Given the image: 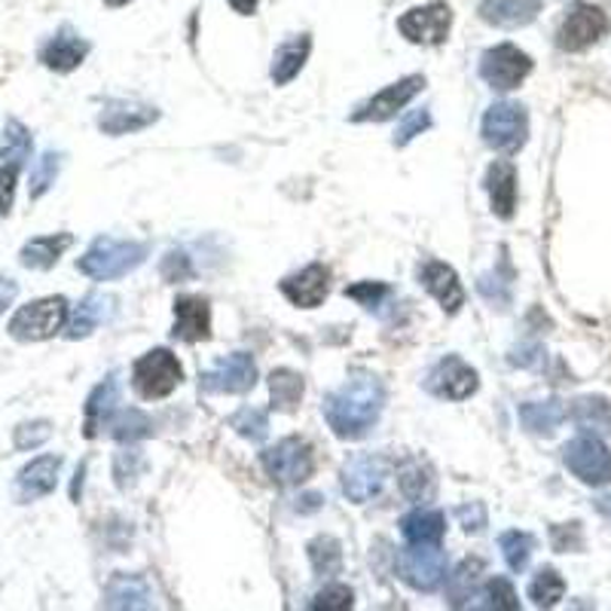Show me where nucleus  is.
I'll list each match as a JSON object with an SVG mask.
<instances>
[{
    "label": "nucleus",
    "instance_id": "obj_15",
    "mask_svg": "<svg viewBox=\"0 0 611 611\" xmlns=\"http://www.w3.org/2000/svg\"><path fill=\"white\" fill-rule=\"evenodd\" d=\"M422 86H426V81H422L419 74H412V77H404V81L392 83V86H386V89H383L379 95H373L367 105L358 107L352 120L355 122L392 120L398 110H404V107L410 105L412 98H416V95L422 93Z\"/></svg>",
    "mask_w": 611,
    "mask_h": 611
},
{
    "label": "nucleus",
    "instance_id": "obj_13",
    "mask_svg": "<svg viewBox=\"0 0 611 611\" xmlns=\"http://www.w3.org/2000/svg\"><path fill=\"white\" fill-rule=\"evenodd\" d=\"M257 383V364L248 352H233L202 373V388L214 395H242Z\"/></svg>",
    "mask_w": 611,
    "mask_h": 611
},
{
    "label": "nucleus",
    "instance_id": "obj_48",
    "mask_svg": "<svg viewBox=\"0 0 611 611\" xmlns=\"http://www.w3.org/2000/svg\"><path fill=\"white\" fill-rule=\"evenodd\" d=\"M459 514V519H462V526H465L468 532H478L486 526V511H483V505L480 502H474V505H465L455 511Z\"/></svg>",
    "mask_w": 611,
    "mask_h": 611
},
{
    "label": "nucleus",
    "instance_id": "obj_49",
    "mask_svg": "<svg viewBox=\"0 0 611 611\" xmlns=\"http://www.w3.org/2000/svg\"><path fill=\"white\" fill-rule=\"evenodd\" d=\"M538 358H542V346L514 349V355H511V361H514V364H519V367H532V364H535Z\"/></svg>",
    "mask_w": 611,
    "mask_h": 611
},
{
    "label": "nucleus",
    "instance_id": "obj_36",
    "mask_svg": "<svg viewBox=\"0 0 611 611\" xmlns=\"http://www.w3.org/2000/svg\"><path fill=\"white\" fill-rule=\"evenodd\" d=\"M309 562L319 575H336L343 569V547L331 535H319L315 542H309Z\"/></svg>",
    "mask_w": 611,
    "mask_h": 611
},
{
    "label": "nucleus",
    "instance_id": "obj_51",
    "mask_svg": "<svg viewBox=\"0 0 611 611\" xmlns=\"http://www.w3.org/2000/svg\"><path fill=\"white\" fill-rule=\"evenodd\" d=\"M229 7L242 15H251L257 10V0H229Z\"/></svg>",
    "mask_w": 611,
    "mask_h": 611
},
{
    "label": "nucleus",
    "instance_id": "obj_52",
    "mask_svg": "<svg viewBox=\"0 0 611 611\" xmlns=\"http://www.w3.org/2000/svg\"><path fill=\"white\" fill-rule=\"evenodd\" d=\"M597 511H599V514H605V517H611V492H609V495H599Z\"/></svg>",
    "mask_w": 611,
    "mask_h": 611
},
{
    "label": "nucleus",
    "instance_id": "obj_45",
    "mask_svg": "<svg viewBox=\"0 0 611 611\" xmlns=\"http://www.w3.org/2000/svg\"><path fill=\"white\" fill-rule=\"evenodd\" d=\"M50 435H53V426H50V422H31V426H22L15 431V447H19V450H34V447H41Z\"/></svg>",
    "mask_w": 611,
    "mask_h": 611
},
{
    "label": "nucleus",
    "instance_id": "obj_40",
    "mask_svg": "<svg viewBox=\"0 0 611 611\" xmlns=\"http://www.w3.org/2000/svg\"><path fill=\"white\" fill-rule=\"evenodd\" d=\"M480 599H483V602H474V609H483V611H517L519 609L517 593H514V587H511V581H505V578H495V581H490L486 590L480 593Z\"/></svg>",
    "mask_w": 611,
    "mask_h": 611
},
{
    "label": "nucleus",
    "instance_id": "obj_31",
    "mask_svg": "<svg viewBox=\"0 0 611 611\" xmlns=\"http://www.w3.org/2000/svg\"><path fill=\"white\" fill-rule=\"evenodd\" d=\"M398 486L404 492V499H410V502L419 505V502L431 499V492H435V471L422 459H410V462L400 465Z\"/></svg>",
    "mask_w": 611,
    "mask_h": 611
},
{
    "label": "nucleus",
    "instance_id": "obj_50",
    "mask_svg": "<svg viewBox=\"0 0 611 611\" xmlns=\"http://www.w3.org/2000/svg\"><path fill=\"white\" fill-rule=\"evenodd\" d=\"M19 285L13 279H0V312H7V306H13Z\"/></svg>",
    "mask_w": 611,
    "mask_h": 611
},
{
    "label": "nucleus",
    "instance_id": "obj_7",
    "mask_svg": "<svg viewBox=\"0 0 611 611\" xmlns=\"http://www.w3.org/2000/svg\"><path fill=\"white\" fill-rule=\"evenodd\" d=\"M562 459L575 478L587 486H605L611 483V450L597 435H581L566 443Z\"/></svg>",
    "mask_w": 611,
    "mask_h": 611
},
{
    "label": "nucleus",
    "instance_id": "obj_2",
    "mask_svg": "<svg viewBox=\"0 0 611 611\" xmlns=\"http://www.w3.org/2000/svg\"><path fill=\"white\" fill-rule=\"evenodd\" d=\"M147 245L141 242H120L101 236L93 242V248L81 257V272L95 281H110L129 276L132 269L144 264Z\"/></svg>",
    "mask_w": 611,
    "mask_h": 611
},
{
    "label": "nucleus",
    "instance_id": "obj_4",
    "mask_svg": "<svg viewBox=\"0 0 611 611\" xmlns=\"http://www.w3.org/2000/svg\"><path fill=\"white\" fill-rule=\"evenodd\" d=\"M181 379H184V371L169 349H153L144 358L135 361L132 383L144 400L169 398L174 388L181 386Z\"/></svg>",
    "mask_w": 611,
    "mask_h": 611
},
{
    "label": "nucleus",
    "instance_id": "obj_19",
    "mask_svg": "<svg viewBox=\"0 0 611 611\" xmlns=\"http://www.w3.org/2000/svg\"><path fill=\"white\" fill-rule=\"evenodd\" d=\"M58 468H62V459L58 455H41L34 459L31 465H25L15 478V499L19 502H34V499H43L55 490L58 483Z\"/></svg>",
    "mask_w": 611,
    "mask_h": 611
},
{
    "label": "nucleus",
    "instance_id": "obj_39",
    "mask_svg": "<svg viewBox=\"0 0 611 611\" xmlns=\"http://www.w3.org/2000/svg\"><path fill=\"white\" fill-rule=\"evenodd\" d=\"M499 547H502V554H505L507 566L514 571H523L529 566L535 542H532V535H526V532H505V535L499 538Z\"/></svg>",
    "mask_w": 611,
    "mask_h": 611
},
{
    "label": "nucleus",
    "instance_id": "obj_10",
    "mask_svg": "<svg viewBox=\"0 0 611 611\" xmlns=\"http://www.w3.org/2000/svg\"><path fill=\"white\" fill-rule=\"evenodd\" d=\"M452 10L450 3L435 0L426 7H412L398 19V31L410 43H422V46H440L450 37Z\"/></svg>",
    "mask_w": 611,
    "mask_h": 611
},
{
    "label": "nucleus",
    "instance_id": "obj_14",
    "mask_svg": "<svg viewBox=\"0 0 611 611\" xmlns=\"http://www.w3.org/2000/svg\"><path fill=\"white\" fill-rule=\"evenodd\" d=\"M388 474H392V465L383 455H358L352 459L346 468H343V492H346L352 502H371L376 499L383 486H386Z\"/></svg>",
    "mask_w": 611,
    "mask_h": 611
},
{
    "label": "nucleus",
    "instance_id": "obj_28",
    "mask_svg": "<svg viewBox=\"0 0 611 611\" xmlns=\"http://www.w3.org/2000/svg\"><path fill=\"white\" fill-rule=\"evenodd\" d=\"M309 50H312L309 34H297L291 41L281 43L276 55H272V81H276V86H285V83H291L300 74V67L309 58Z\"/></svg>",
    "mask_w": 611,
    "mask_h": 611
},
{
    "label": "nucleus",
    "instance_id": "obj_32",
    "mask_svg": "<svg viewBox=\"0 0 611 611\" xmlns=\"http://www.w3.org/2000/svg\"><path fill=\"white\" fill-rule=\"evenodd\" d=\"M71 242H74V236H67V233H62V236L31 239L25 248H22V264H25L28 269H53V266L58 264V257L71 248Z\"/></svg>",
    "mask_w": 611,
    "mask_h": 611
},
{
    "label": "nucleus",
    "instance_id": "obj_8",
    "mask_svg": "<svg viewBox=\"0 0 611 611\" xmlns=\"http://www.w3.org/2000/svg\"><path fill=\"white\" fill-rule=\"evenodd\" d=\"M529 135V120L526 110L511 101H499L486 110L483 117V141L499 150V153H517L519 147L526 144Z\"/></svg>",
    "mask_w": 611,
    "mask_h": 611
},
{
    "label": "nucleus",
    "instance_id": "obj_33",
    "mask_svg": "<svg viewBox=\"0 0 611 611\" xmlns=\"http://www.w3.org/2000/svg\"><path fill=\"white\" fill-rule=\"evenodd\" d=\"M480 571H483V562H480V559H465L459 569L452 571L450 585H447V599H450V605L462 609V605H468L471 599L478 597Z\"/></svg>",
    "mask_w": 611,
    "mask_h": 611
},
{
    "label": "nucleus",
    "instance_id": "obj_25",
    "mask_svg": "<svg viewBox=\"0 0 611 611\" xmlns=\"http://www.w3.org/2000/svg\"><path fill=\"white\" fill-rule=\"evenodd\" d=\"M117 404H120V379L110 373L101 386H95V392L86 400V438H95L110 422Z\"/></svg>",
    "mask_w": 611,
    "mask_h": 611
},
{
    "label": "nucleus",
    "instance_id": "obj_37",
    "mask_svg": "<svg viewBox=\"0 0 611 611\" xmlns=\"http://www.w3.org/2000/svg\"><path fill=\"white\" fill-rule=\"evenodd\" d=\"M566 593V581L559 578L557 569H542L529 585V599L538 605V609H550L557 605L559 599Z\"/></svg>",
    "mask_w": 611,
    "mask_h": 611
},
{
    "label": "nucleus",
    "instance_id": "obj_16",
    "mask_svg": "<svg viewBox=\"0 0 611 611\" xmlns=\"http://www.w3.org/2000/svg\"><path fill=\"white\" fill-rule=\"evenodd\" d=\"M428 388L447 400H465L478 392V373L474 367H468L465 361L447 355L438 367L428 376Z\"/></svg>",
    "mask_w": 611,
    "mask_h": 611
},
{
    "label": "nucleus",
    "instance_id": "obj_30",
    "mask_svg": "<svg viewBox=\"0 0 611 611\" xmlns=\"http://www.w3.org/2000/svg\"><path fill=\"white\" fill-rule=\"evenodd\" d=\"M562 419H566V407L557 398L532 400L519 407V422L532 435H554Z\"/></svg>",
    "mask_w": 611,
    "mask_h": 611
},
{
    "label": "nucleus",
    "instance_id": "obj_18",
    "mask_svg": "<svg viewBox=\"0 0 611 611\" xmlns=\"http://www.w3.org/2000/svg\"><path fill=\"white\" fill-rule=\"evenodd\" d=\"M419 279L426 285V291L438 300L447 312H459L462 303H465V291L459 285V276L455 269L440 260H428V264L419 266Z\"/></svg>",
    "mask_w": 611,
    "mask_h": 611
},
{
    "label": "nucleus",
    "instance_id": "obj_27",
    "mask_svg": "<svg viewBox=\"0 0 611 611\" xmlns=\"http://www.w3.org/2000/svg\"><path fill=\"white\" fill-rule=\"evenodd\" d=\"M114 312V297H105V293H89L71 315V324H67V336L71 340H83L101 324V321L110 319Z\"/></svg>",
    "mask_w": 611,
    "mask_h": 611
},
{
    "label": "nucleus",
    "instance_id": "obj_43",
    "mask_svg": "<svg viewBox=\"0 0 611 611\" xmlns=\"http://www.w3.org/2000/svg\"><path fill=\"white\" fill-rule=\"evenodd\" d=\"M352 602H355V597H352V590L343 585H331L321 590L319 597L312 599V609H324V611H349L352 609Z\"/></svg>",
    "mask_w": 611,
    "mask_h": 611
},
{
    "label": "nucleus",
    "instance_id": "obj_46",
    "mask_svg": "<svg viewBox=\"0 0 611 611\" xmlns=\"http://www.w3.org/2000/svg\"><path fill=\"white\" fill-rule=\"evenodd\" d=\"M346 293L352 297V300H358L361 306L373 309V306H379L383 297H388V288L386 285H379V281H361V285H355V288H346Z\"/></svg>",
    "mask_w": 611,
    "mask_h": 611
},
{
    "label": "nucleus",
    "instance_id": "obj_3",
    "mask_svg": "<svg viewBox=\"0 0 611 611\" xmlns=\"http://www.w3.org/2000/svg\"><path fill=\"white\" fill-rule=\"evenodd\" d=\"M450 571V559L440 545H410L398 554V575L419 593H435Z\"/></svg>",
    "mask_w": 611,
    "mask_h": 611
},
{
    "label": "nucleus",
    "instance_id": "obj_5",
    "mask_svg": "<svg viewBox=\"0 0 611 611\" xmlns=\"http://www.w3.org/2000/svg\"><path fill=\"white\" fill-rule=\"evenodd\" d=\"M65 297H46V300H34V303L22 306L10 321V333H13V340H22V343H37V340L55 336L65 328Z\"/></svg>",
    "mask_w": 611,
    "mask_h": 611
},
{
    "label": "nucleus",
    "instance_id": "obj_22",
    "mask_svg": "<svg viewBox=\"0 0 611 611\" xmlns=\"http://www.w3.org/2000/svg\"><path fill=\"white\" fill-rule=\"evenodd\" d=\"M107 609H153V587L144 575H114L105 587Z\"/></svg>",
    "mask_w": 611,
    "mask_h": 611
},
{
    "label": "nucleus",
    "instance_id": "obj_44",
    "mask_svg": "<svg viewBox=\"0 0 611 611\" xmlns=\"http://www.w3.org/2000/svg\"><path fill=\"white\" fill-rule=\"evenodd\" d=\"M428 126H431V117H428V110H412L410 117H407V120L398 126V132H395V144H398V147L410 144L412 138L426 132Z\"/></svg>",
    "mask_w": 611,
    "mask_h": 611
},
{
    "label": "nucleus",
    "instance_id": "obj_1",
    "mask_svg": "<svg viewBox=\"0 0 611 611\" xmlns=\"http://www.w3.org/2000/svg\"><path fill=\"white\" fill-rule=\"evenodd\" d=\"M383 404H386L383 383L376 376L361 373L324 398V419L336 438L358 440L379 422Z\"/></svg>",
    "mask_w": 611,
    "mask_h": 611
},
{
    "label": "nucleus",
    "instance_id": "obj_29",
    "mask_svg": "<svg viewBox=\"0 0 611 611\" xmlns=\"http://www.w3.org/2000/svg\"><path fill=\"white\" fill-rule=\"evenodd\" d=\"M400 532L410 545H440L443 532H447V523H443V514L440 511H412L407 517L400 519Z\"/></svg>",
    "mask_w": 611,
    "mask_h": 611
},
{
    "label": "nucleus",
    "instance_id": "obj_17",
    "mask_svg": "<svg viewBox=\"0 0 611 611\" xmlns=\"http://www.w3.org/2000/svg\"><path fill=\"white\" fill-rule=\"evenodd\" d=\"M157 120H160L157 107L141 105V101H107L98 117V129L105 135H129L141 132Z\"/></svg>",
    "mask_w": 611,
    "mask_h": 611
},
{
    "label": "nucleus",
    "instance_id": "obj_47",
    "mask_svg": "<svg viewBox=\"0 0 611 611\" xmlns=\"http://www.w3.org/2000/svg\"><path fill=\"white\" fill-rule=\"evenodd\" d=\"M186 276H190V260H186V254L172 251L162 260V279L165 281H184Z\"/></svg>",
    "mask_w": 611,
    "mask_h": 611
},
{
    "label": "nucleus",
    "instance_id": "obj_20",
    "mask_svg": "<svg viewBox=\"0 0 611 611\" xmlns=\"http://www.w3.org/2000/svg\"><path fill=\"white\" fill-rule=\"evenodd\" d=\"M174 336L184 343H200L212 333V309L200 297H181L174 303Z\"/></svg>",
    "mask_w": 611,
    "mask_h": 611
},
{
    "label": "nucleus",
    "instance_id": "obj_53",
    "mask_svg": "<svg viewBox=\"0 0 611 611\" xmlns=\"http://www.w3.org/2000/svg\"><path fill=\"white\" fill-rule=\"evenodd\" d=\"M107 7H126V3H132V0H105Z\"/></svg>",
    "mask_w": 611,
    "mask_h": 611
},
{
    "label": "nucleus",
    "instance_id": "obj_35",
    "mask_svg": "<svg viewBox=\"0 0 611 611\" xmlns=\"http://www.w3.org/2000/svg\"><path fill=\"white\" fill-rule=\"evenodd\" d=\"M269 392H272V407L276 410H297V404L303 398V376L293 371H276L269 376Z\"/></svg>",
    "mask_w": 611,
    "mask_h": 611
},
{
    "label": "nucleus",
    "instance_id": "obj_9",
    "mask_svg": "<svg viewBox=\"0 0 611 611\" xmlns=\"http://www.w3.org/2000/svg\"><path fill=\"white\" fill-rule=\"evenodd\" d=\"M611 31L609 15L602 13L593 3H575L569 15L562 19V25L557 31V46L566 53H581L587 46H593L602 41Z\"/></svg>",
    "mask_w": 611,
    "mask_h": 611
},
{
    "label": "nucleus",
    "instance_id": "obj_38",
    "mask_svg": "<svg viewBox=\"0 0 611 611\" xmlns=\"http://www.w3.org/2000/svg\"><path fill=\"white\" fill-rule=\"evenodd\" d=\"M153 431V422H150V416L141 410H122L114 422H110V435L122 443H132V440L147 438Z\"/></svg>",
    "mask_w": 611,
    "mask_h": 611
},
{
    "label": "nucleus",
    "instance_id": "obj_26",
    "mask_svg": "<svg viewBox=\"0 0 611 611\" xmlns=\"http://www.w3.org/2000/svg\"><path fill=\"white\" fill-rule=\"evenodd\" d=\"M486 186L492 196V212L499 217H511L517 208V172L511 162H495L486 174Z\"/></svg>",
    "mask_w": 611,
    "mask_h": 611
},
{
    "label": "nucleus",
    "instance_id": "obj_34",
    "mask_svg": "<svg viewBox=\"0 0 611 611\" xmlns=\"http://www.w3.org/2000/svg\"><path fill=\"white\" fill-rule=\"evenodd\" d=\"M575 426L590 435H609L611 431V404L605 398H581L571 407Z\"/></svg>",
    "mask_w": 611,
    "mask_h": 611
},
{
    "label": "nucleus",
    "instance_id": "obj_21",
    "mask_svg": "<svg viewBox=\"0 0 611 611\" xmlns=\"http://www.w3.org/2000/svg\"><path fill=\"white\" fill-rule=\"evenodd\" d=\"M328 279H331L328 266L312 264L306 266L300 276H291V279L281 281V291H285V297H288L293 306L315 309V306H321V300L328 297Z\"/></svg>",
    "mask_w": 611,
    "mask_h": 611
},
{
    "label": "nucleus",
    "instance_id": "obj_42",
    "mask_svg": "<svg viewBox=\"0 0 611 611\" xmlns=\"http://www.w3.org/2000/svg\"><path fill=\"white\" fill-rule=\"evenodd\" d=\"M58 165H62V157L58 153H43L37 160V169L31 174V200H41L43 193L55 184V174H58Z\"/></svg>",
    "mask_w": 611,
    "mask_h": 611
},
{
    "label": "nucleus",
    "instance_id": "obj_11",
    "mask_svg": "<svg viewBox=\"0 0 611 611\" xmlns=\"http://www.w3.org/2000/svg\"><path fill=\"white\" fill-rule=\"evenodd\" d=\"M28 153H31V135L19 120L7 122L3 135V150H0V214H10L15 196V181L25 169Z\"/></svg>",
    "mask_w": 611,
    "mask_h": 611
},
{
    "label": "nucleus",
    "instance_id": "obj_24",
    "mask_svg": "<svg viewBox=\"0 0 611 611\" xmlns=\"http://www.w3.org/2000/svg\"><path fill=\"white\" fill-rule=\"evenodd\" d=\"M89 53V43L77 37L71 28H62L58 34H55L53 41L43 46L41 62L46 67H53L58 74H67V71H74V67L81 65L83 58Z\"/></svg>",
    "mask_w": 611,
    "mask_h": 611
},
{
    "label": "nucleus",
    "instance_id": "obj_6",
    "mask_svg": "<svg viewBox=\"0 0 611 611\" xmlns=\"http://www.w3.org/2000/svg\"><path fill=\"white\" fill-rule=\"evenodd\" d=\"M260 462H264L266 474L276 483H285V486H297V483L312 478V471H315L312 447L300 438L279 440L276 447L260 452Z\"/></svg>",
    "mask_w": 611,
    "mask_h": 611
},
{
    "label": "nucleus",
    "instance_id": "obj_12",
    "mask_svg": "<svg viewBox=\"0 0 611 611\" xmlns=\"http://www.w3.org/2000/svg\"><path fill=\"white\" fill-rule=\"evenodd\" d=\"M532 58L523 50H517L514 43H502V46H492L483 53L480 62V77L490 83L492 89H517L519 83L529 77Z\"/></svg>",
    "mask_w": 611,
    "mask_h": 611
},
{
    "label": "nucleus",
    "instance_id": "obj_41",
    "mask_svg": "<svg viewBox=\"0 0 611 611\" xmlns=\"http://www.w3.org/2000/svg\"><path fill=\"white\" fill-rule=\"evenodd\" d=\"M229 428H236L245 440L260 443V440L269 435V419H266V412L257 410V407H242V410L229 419Z\"/></svg>",
    "mask_w": 611,
    "mask_h": 611
},
{
    "label": "nucleus",
    "instance_id": "obj_23",
    "mask_svg": "<svg viewBox=\"0 0 611 611\" xmlns=\"http://www.w3.org/2000/svg\"><path fill=\"white\" fill-rule=\"evenodd\" d=\"M542 13V0H483L480 19L495 28H523Z\"/></svg>",
    "mask_w": 611,
    "mask_h": 611
}]
</instances>
